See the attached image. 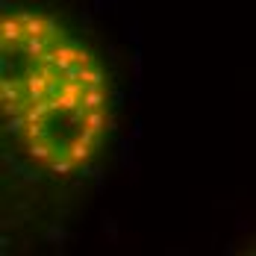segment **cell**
I'll return each mask as SVG.
<instances>
[{"mask_svg": "<svg viewBox=\"0 0 256 256\" xmlns=\"http://www.w3.org/2000/svg\"><path fill=\"white\" fill-rule=\"evenodd\" d=\"M0 112L12 144L53 180L80 177L109 132V86L98 56L48 12L0 18Z\"/></svg>", "mask_w": 256, "mask_h": 256, "instance_id": "cell-1", "label": "cell"}]
</instances>
